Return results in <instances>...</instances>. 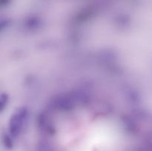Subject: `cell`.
<instances>
[{
	"label": "cell",
	"mask_w": 152,
	"mask_h": 151,
	"mask_svg": "<svg viewBox=\"0 0 152 151\" xmlns=\"http://www.w3.org/2000/svg\"><path fill=\"white\" fill-rule=\"evenodd\" d=\"M38 151H55L51 145L47 142H42L39 144Z\"/></svg>",
	"instance_id": "6da1fadb"
}]
</instances>
